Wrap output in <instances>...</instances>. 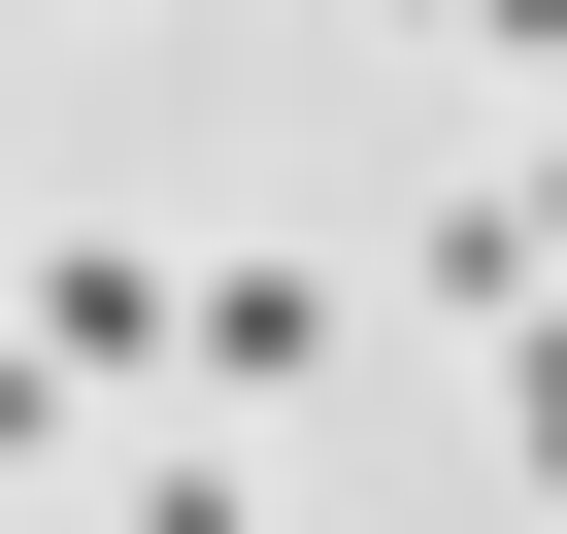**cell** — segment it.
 Masks as SVG:
<instances>
[{
  "mask_svg": "<svg viewBox=\"0 0 567 534\" xmlns=\"http://www.w3.org/2000/svg\"><path fill=\"white\" fill-rule=\"evenodd\" d=\"M34 368H68V401L200 368V267H167V234H34Z\"/></svg>",
  "mask_w": 567,
  "mask_h": 534,
  "instance_id": "cell-1",
  "label": "cell"
},
{
  "mask_svg": "<svg viewBox=\"0 0 567 534\" xmlns=\"http://www.w3.org/2000/svg\"><path fill=\"white\" fill-rule=\"evenodd\" d=\"M467 34H501V68H567V0H467Z\"/></svg>",
  "mask_w": 567,
  "mask_h": 534,
  "instance_id": "cell-5",
  "label": "cell"
},
{
  "mask_svg": "<svg viewBox=\"0 0 567 534\" xmlns=\"http://www.w3.org/2000/svg\"><path fill=\"white\" fill-rule=\"evenodd\" d=\"M134 534H267V501H234V468H134Z\"/></svg>",
  "mask_w": 567,
  "mask_h": 534,
  "instance_id": "cell-4",
  "label": "cell"
},
{
  "mask_svg": "<svg viewBox=\"0 0 567 534\" xmlns=\"http://www.w3.org/2000/svg\"><path fill=\"white\" fill-rule=\"evenodd\" d=\"M434 301H467V335H501V301H567V134H534L501 201H434Z\"/></svg>",
  "mask_w": 567,
  "mask_h": 534,
  "instance_id": "cell-2",
  "label": "cell"
},
{
  "mask_svg": "<svg viewBox=\"0 0 567 534\" xmlns=\"http://www.w3.org/2000/svg\"><path fill=\"white\" fill-rule=\"evenodd\" d=\"M501 468L567 501V301H501Z\"/></svg>",
  "mask_w": 567,
  "mask_h": 534,
  "instance_id": "cell-3",
  "label": "cell"
}]
</instances>
